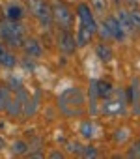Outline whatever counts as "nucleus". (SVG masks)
Masks as SVG:
<instances>
[{
  "instance_id": "21",
  "label": "nucleus",
  "mask_w": 140,
  "mask_h": 159,
  "mask_svg": "<svg viewBox=\"0 0 140 159\" xmlns=\"http://www.w3.org/2000/svg\"><path fill=\"white\" fill-rule=\"evenodd\" d=\"M129 13H131V21H133V26L140 30V10H133V11H129Z\"/></svg>"
},
{
  "instance_id": "22",
  "label": "nucleus",
  "mask_w": 140,
  "mask_h": 159,
  "mask_svg": "<svg viewBox=\"0 0 140 159\" xmlns=\"http://www.w3.org/2000/svg\"><path fill=\"white\" fill-rule=\"evenodd\" d=\"M97 28H99V34H101V38H105V39L112 38V36H110V30H108V25H107V21H105L101 26H97Z\"/></svg>"
},
{
  "instance_id": "4",
  "label": "nucleus",
  "mask_w": 140,
  "mask_h": 159,
  "mask_svg": "<svg viewBox=\"0 0 140 159\" xmlns=\"http://www.w3.org/2000/svg\"><path fill=\"white\" fill-rule=\"evenodd\" d=\"M50 13H52V21L62 26V28H71L73 25V13L69 10V6L62 0H52L50 2Z\"/></svg>"
},
{
  "instance_id": "19",
  "label": "nucleus",
  "mask_w": 140,
  "mask_h": 159,
  "mask_svg": "<svg viewBox=\"0 0 140 159\" xmlns=\"http://www.w3.org/2000/svg\"><path fill=\"white\" fill-rule=\"evenodd\" d=\"M8 90L4 86H0V111H4L6 109V103H8Z\"/></svg>"
},
{
  "instance_id": "18",
  "label": "nucleus",
  "mask_w": 140,
  "mask_h": 159,
  "mask_svg": "<svg viewBox=\"0 0 140 159\" xmlns=\"http://www.w3.org/2000/svg\"><path fill=\"white\" fill-rule=\"evenodd\" d=\"M92 8L95 13H103L107 11V0H92Z\"/></svg>"
},
{
  "instance_id": "8",
  "label": "nucleus",
  "mask_w": 140,
  "mask_h": 159,
  "mask_svg": "<svg viewBox=\"0 0 140 159\" xmlns=\"http://www.w3.org/2000/svg\"><path fill=\"white\" fill-rule=\"evenodd\" d=\"M107 25H108V30H110V36L114 39H123L125 38V28L121 26V23L118 21V17H108L107 19Z\"/></svg>"
},
{
  "instance_id": "12",
  "label": "nucleus",
  "mask_w": 140,
  "mask_h": 159,
  "mask_svg": "<svg viewBox=\"0 0 140 159\" xmlns=\"http://www.w3.org/2000/svg\"><path fill=\"white\" fill-rule=\"evenodd\" d=\"M116 17H118V21L121 23V26L125 28V32H133V30H134V26H133V21H131V13H129V11H125V10H120Z\"/></svg>"
},
{
  "instance_id": "6",
  "label": "nucleus",
  "mask_w": 140,
  "mask_h": 159,
  "mask_svg": "<svg viewBox=\"0 0 140 159\" xmlns=\"http://www.w3.org/2000/svg\"><path fill=\"white\" fill-rule=\"evenodd\" d=\"M125 94L123 92H112L108 98H105V103H103V112L105 114H120L123 112V107H125Z\"/></svg>"
},
{
  "instance_id": "17",
  "label": "nucleus",
  "mask_w": 140,
  "mask_h": 159,
  "mask_svg": "<svg viewBox=\"0 0 140 159\" xmlns=\"http://www.w3.org/2000/svg\"><path fill=\"white\" fill-rule=\"evenodd\" d=\"M94 131H95V127H94L92 122H82V125H81V135H82L84 139H92V137H94Z\"/></svg>"
},
{
  "instance_id": "15",
  "label": "nucleus",
  "mask_w": 140,
  "mask_h": 159,
  "mask_svg": "<svg viewBox=\"0 0 140 159\" xmlns=\"http://www.w3.org/2000/svg\"><path fill=\"white\" fill-rule=\"evenodd\" d=\"M28 152V144L24 142V140H15L13 144H11V153H15V155H24Z\"/></svg>"
},
{
  "instance_id": "2",
  "label": "nucleus",
  "mask_w": 140,
  "mask_h": 159,
  "mask_svg": "<svg viewBox=\"0 0 140 159\" xmlns=\"http://www.w3.org/2000/svg\"><path fill=\"white\" fill-rule=\"evenodd\" d=\"M77 11H79V19H81V28H79V32H77V43L82 47V45L90 43L92 36L97 32V23H95V19H94V13H92L90 6L81 4Z\"/></svg>"
},
{
  "instance_id": "13",
  "label": "nucleus",
  "mask_w": 140,
  "mask_h": 159,
  "mask_svg": "<svg viewBox=\"0 0 140 159\" xmlns=\"http://www.w3.org/2000/svg\"><path fill=\"white\" fill-rule=\"evenodd\" d=\"M4 111H8L10 116H19V114L23 112L21 99H19V98H15V99H10V98H8V103H6V109H4Z\"/></svg>"
},
{
  "instance_id": "24",
  "label": "nucleus",
  "mask_w": 140,
  "mask_h": 159,
  "mask_svg": "<svg viewBox=\"0 0 140 159\" xmlns=\"http://www.w3.org/2000/svg\"><path fill=\"white\" fill-rule=\"evenodd\" d=\"M125 139H127V129H118V131H116V140L123 142Z\"/></svg>"
},
{
  "instance_id": "1",
  "label": "nucleus",
  "mask_w": 140,
  "mask_h": 159,
  "mask_svg": "<svg viewBox=\"0 0 140 159\" xmlns=\"http://www.w3.org/2000/svg\"><path fill=\"white\" fill-rule=\"evenodd\" d=\"M58 105L67 116H81L84 111V96L79 88H67L60 94Z\"/></svg>"
},
{
  "instance_id": "3",
  "label": "nucleus",
  "mask_w": 140,
  "mask_h": 159,
  "mask_svg": "<svg viewBox=\"0 0 140 159\" xmlns=\"http://www.w3.org/2000/svg\"><path fill=\"white\" fill-rule=\"evenodd\" d=\"M0 38H2L10 47H21L24 43L23 26L17 25V21H4L0 23Z\"/></svg>"
},
{
  "instance_id": "14",
  "label": "nucleus",
  "mask_w": 140,
  "mask_h": 159,
  "mask_svg": "<svg viewBox=\"0 0 140 159\" xmlns=\"http://www.w3.org/2000/svg\"><path fill=\"white\" fill-rule=\"evenodd\" d=\"M6 15H8V19H10V21H19V19H23L24 11H23V8H21V6H17V4H11V6H8V10H6Z\"/></svg>"
},
{
  "instance_id": "16",
  "label": "nucleus",
  "mask_w": 140,
  "mask_h": 159,
  "mask_svg": "<svg viewBox=\"0 0 140 159\" xmlns=\"http://www.w3.org/2000/svg\"><path fill=\"white\" fill-rule=\"evenodd\" d=\"M97 56H99L103 62H108V60L112 58V51H110V47H108V45H99V47H97Z\"/></svg>"
},
{
  "instance_id": "20",
  "label": "nucleus",
  "mask_w": 140,
  "mask_h": 159,
  "mask_svg": "<svg viewBox=\"0 0 140 159\" xmlns=\"http://www.w3.org/2000/svg\"><path fill=\"white\" fill-rule=\"evenodd\" d=\"M129 157H140V140H134L133 146L129 148Z\"/></svg>"
},
{
  "instance_id": "10",
  "label": "nucleus",
  "mask_w": 140,
  "mask_h": 159,
  "mask_svg": "<svg viewBox=\"0 0 140 159\" xmlns=\"http://www.w3.org/2000/svg\"><path fill=\"white\" fill-rule=\"evenodd\" d=\"M94 86H95V92H97V96L99 98H108L114 90H112V84L108 83V81H94Z\"/></svg>"
},
{
  "instance_id": "7",
  "label": "nucleus",
  "mask_w": 140,
  "mask_h": 159,
  "mask_svg": "<svg viewBox=\"0 0 140 159\" xmlns=\"http://www.w3.org/2000/svg\"><path fill=\"white\" fill-rule=\"evenodd\" d=\"M75 43H77V39L69 34V30L67 28H63V32L58 36V45H60V49L63 51V52H73L75 51Z\"/></svg>"
},
{
  "instance_id": "11",
  "label": "nucleus",
  "mask_w": 140,
  "mask_h": 159,
  "mask_svg": "<svg viewBox=\"0 0 140 159\" xmlns=\"http://www.w3.org/2000/svg\"><path fill=\"white\" fill-rule=\"evenodd\" d=\"M15 64H17L15 56H13L11 52H8L4 45H0V66H4V67H13Z\"/></svg>"
},
{
  "instance_id": "5",
  "label": "nucleus",
  "mask_w": 140,
  "mask_h": 159,
  "mask_svg": "<svg viewBox=\"0 0 140 159\" xmlns=\"http://www.w3.org/2000/svg\"><path fill=\"white\" fill-rule=\"evenodd\" d=\"M30 13L43 25V26H50L52 23V13H50V4H47L45 0H26Z\"/></svg>"
},
{
  "instance_id": "25",
  "label": "nucleus",
  "mask_w": 140,
  "mask_h": 159,
  "mask_svg": "<svg viewBox=\"0 0 140 159\" xmlns=\"http://www.w3.org/2000/svg\"><path fill=\"white\" fill-rule=\"evenodd\" d=\"M133 107H134V112L140 114V92H138V96L133 99Z\"/></svg>"
},
{
  "instance_id": "26",
  "label": "nucleus",
  "mask_w": 140,
  "mask_h": 159,
  "mask_svg": "<svg viewBox=\"0 0 140 159\" xmlns=\"http://www.w3.org/2000/svg\"><path fill=\"white\" fill-rule=\"evenodd\" d=\"M69 152H77V153H82V148H81L77 142H75V144L71 142V144H69Z\"/></svg>"
},
{
  "instance_id": "23",
  "label": "nucleus",
  "mask_w": 140,
  "mask_h": 159,
  "mask_svg": "<svg viewBox=\"0 0 140 159\" xmlns=\"http://www.w3.org/2000/svg\"><path fill=\"white\" fill-rule=\"evenodd\" d=\"M82 155H84V157H95L97 152H95L92 146H86V148H82Z\"/></svg>"
},
{
  "instance_id": "27",
  "label": "nucleus",
  "mask_w": 140,
  "mask_h": 159,
  "mask_svg": "<svg viewBox=\"0 0 140 159\" xmlns=\"http://www.w3.org/2000/svg\"><path fill=\"white\" fill-rule=\"evenodd\" d=\"M50 157H54V159H58V157H62V153H58V152H54V153H50Z\"/></svg>"
},
{
  "instance_id": "9",
  "label": "nucleus",
  "mask_w": 140,
  "mask_h": 159,
  "mask_svg": "<svg viewBox=\"0 0 140 159\" xmlns=\"http://www.w3.org/2000/svg\"><path fill=\"white\" fill-rule=\"evenodd\" d=\"M23 47H24V52H26L28 56H32V58L41 56V45H39L36 39H26V41L23 43Z\"/></svg>"
}]
</instances>
